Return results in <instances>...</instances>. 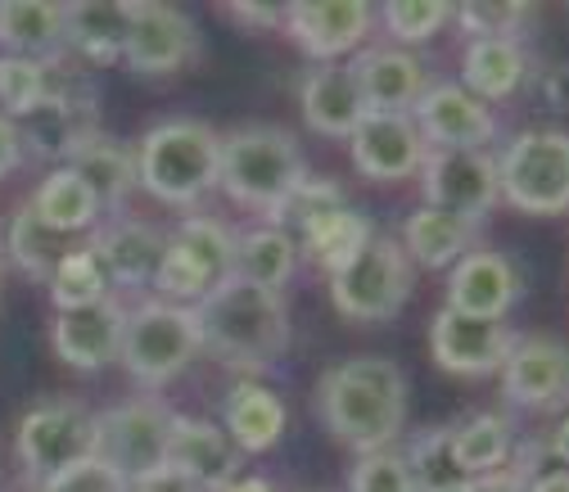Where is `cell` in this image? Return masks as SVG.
Wrapping results in <instances>:
<instances>
[{
    "label": "cell",
    "mask_w": 569,
    "mask_h": 492,
    "mask_svg": "<svg viewBox=\"0 0 569 492\" xmlns=\"http://www.w3.org/2000/svg\"><path fill=\"white\" fill-rule=\"evenodd\" d=\"M317 415L358 456L385 452L407 430V375L389 358H348L317 380Z\"/></svg>",
    "instance_id": "6da1fadb"
},
{
    "label": "cell",
    "mask_w": 569,
    "mask_h": 492,
    "mask_svg": "<svg viewBox=\"0 0 569 492\" xmlns=\"http://www.w3.org/2000/svg\"><path fill=\"white\" fill-rule=\"evenodd\" d=\"M199 343L231 371L258 375L276 367V358L290 348V308L284 294L258 290L240 275H227L194 303Z\"/></svg>",
    "instance_id": "7a4b0ae2"
},
{
    "label": "cell",
    "mask_w": 569,
    "mask_h": 492,
    "mask_svg": "<svg viewBox=\"0 0 569 492\" xmlns=\"http://www.w3.org/2000/svg\"><path fill=\"white\" fill-rule=\"evenodd\" d=\"M308 177L299 135L271 127V122H249L222 135V168L218 185L253 213L267 218V227L280 222L284 199L295 194V185Z\"/></svg>",
    "instance_id": "3957f363"
},
{
    "label": "cell",
    "mask_w": 569,
    "mask_h": 492,
    "mask_svg": "<svg viewBox=\"0 0 569 492\" xmlns=\"http://www.w3.org/2000/svg\"><path fill=\"white\" fill-rule=\"evenodd\" d=\"M136 185H146L159 203L190 208L222 168V131L199 118H163L136 140Z\"/></svg>",
    "instance_id": "277c9868"
},
{
    "label": "cell",
    "mask_w": 569,
    "mask_h": 492,
    "mask_svg": "<svg viewBox=\"0 0 569 492\" xmlns=\"http://www.w3.org/2000/svg\"><path fill=\"white\" fill-rule=\"evenodd\" d=\"M411 280H416V267L407 262L402 244L376 231L339 271H330V303L343 321L380 325L407 308Z\"/></svg>",
    "instance_id": "5b68a950"
},
{
    "label": "cell",
    "mask_w": 569,
    "mask_h": 492,
    "mask_svg": "<svg viewBox=\"0 0 569 492\" xmlns=\"http://www.w3.org/2000/svg\"><path fill=\"white\" fill-rule=\"evenodd\" d=\"M497 190L516 213L529 218L569 213V131H520L497 159Z\"/></svg>",
    "instance_id": "8992f818"
},
{
    "label": "cell",
    "mask_w": 569,
    "mask_h": 492,
    "mask_svg": "<svg viewBox=\"0 0 569 492\" xmlns=\"http://www.w3.org/2000/svg\"><path fill=\"white\" fill-rule=\"evenodd\" d=\"M199 348L203 343H199L194 308H177L159 299V303H140L127 312L118 362L140 389H163L199 358Z\"/></svg>",
    "instance_id": "52a82bcc"
},
{
    "label": "cell",
    "mask_w": 569,
    "mask_h": 492,
    "mask_svg": "<svg viewBox=\"0 0 569 492\" xmlns=\"http://www.w3.org/2000/svg\"><path fill=\"white\" fill-rule=\"evenodd\" d=\"M14 448H19L23 479L41 488L46 479L63 474L68 465L96 456V415L73 398L41 402L19 420Z\"/></svg>",
    "instance_id": "ba28073f"
},
{
    "label": "cell",
    "mask_w": 569,
    "mask_h": 492,
    "mask_svg": "<svg viewBox=\"0 0 569 492\" xmlns=\"http://www.w3.org/2000/svg\"><path fill=\"white\" fill-rule=\"evenodd\" d=\"M168 430H172V411L154 398L109 406L104 415H96V456L113 474L136 483L168 465Z\"/></svg>",
    "instance_id": "9c48e42d"
},
{
    "label": "cell",
    "mask_w": 569,
    "mask_h": 492,
    "mask_svg": "<svg viewBox=\"0 0 569 492\" xmlns=\"http://www.w3.org/2000/svg\"><path fill=\"white\" fill-rule=\"evenodd\" d=\"M420 194L430 208L483 222L502 190H497V154L488 150H430L420 163Z\"/></svg>",
    "instance_id": "30bf717a"
},
{
    "label": "cell",
    "mask_w": 569,
    "mask_h": 492,
    "mask_svg": "<svg viewBox=\"0 0 569 492\" xmlns=\"http://www.w3.org/2000/svg\"><path fill=\"white\" fill-rule=\"evenodd\" d=\"M199 59V32L190 14L159 0H131V28L122 46V63L140 78H172Z\"/></svg>",
    "instance_id": "8fae6325"
},
{
    "label": "cell",
    "mask_w": 569,
    "mask_h": 492,
    "mask_svg": "<svg viewBox=\"0 0 569 492\" xmlns=\"http://www.w3.org/2000/svg\"><path fill=\"white\" fill-rule=\"evenodd\" d=\"M516 339L520 334H511L507 321H483V317H466V312L439 308L435 321H430V358L448 375L483 380V375L502 371Z\"/></svg>",
    "instance_id": "7c38bea8"
},
{
    "label": "cell",
    "mask_w": 569,
    "mask_h": 492,
    "mask_svg": "<svg viewBox=\"0 0 569 492\" xmlns=\"http://www.w3.org/2000/svg\"><path fill=\"white\" fill-rule=\"evenodd\" d=\"M280 28L308 59L335 63L362 46V37L376 28V10L367 0H295L280 10Z\"/></svg>",
    "instance_id": "4fadbf2b"
},
{
    "label": "cell",
    "mask_w": 569,
    "mask_h": 492,
    "mask_svg": "<svg viewBox=\"0 0 569 492\" xmlns=\"http://www.w3.org/2000/svg\"><path fill=\"white\" fill-rule=\"evenodd\" d=\"M411 122L430 150H488V140L497 135L492 109L461 82H430L411 109Z\"/></svg>",
    "instance_id": "5bb4252c"
},
{
    "label": "cell",
    "mask_w": 569,
    "mask_h": 492,
    "mask_svg": "<svg viewBox=\"0 0 569 492\" xmlns=\"http://www.w3.org/2000/svg\"><path fill=\"white\" fill-rule=\"evenodd\" d=\"M502 393L525 411H565L569 406V343L529 334L502 362Z\"/></svg>",
    "instance_id": "9a60e30c"
},
{
    "label": "cell",
    "mask_w": 569,
    "mask_h": 492,
    "mask_svg": "<svg viewBox=\"0 0 569 492\" xmlns=\"http://www.w3.org/2000/svg\"><path fill=\"white\" fill-rule=\"evenodd\" d=\"M525 294V275L520 267L497 253V249H470L461 262L448 267V299L443 308L483 317V321H507V312Z\"/></svg>",
    "instance_id": "2e32d148"
},
{
    "label": "cell",
    "mask_w": 569,
    "mask_h": 492,
    "mask_svg": "<svg viewBox=\"0 0 569 492\" xmlns=\"http://www.w3.org/2000/svg\"><path fill=\"white\" fill-rule=\"evenodd\" d=\"M348 154L367 181H407L420 172L430 145L416 131L411 113H367L348 135Z\"/></svg>",
    "instance_id": "e0dca14e"
},
{
    "label": "cell",
    "mask_w": 569,
    "mask_h": 492,
    "mask_svg": "<svg viewBox=\"0 0 569 492\" xmlns=\"http://www.w3.org/2000/svg\"><path fill=\"white\" fill-rule=\"evenodd\" d=\"M122 325H127V308L109 294V299H100L91 308L54 312L50 348H54V358L63 367H73V371H100V367L118 362Z\"/></svg>",
    "instance_id": "ac0fdd59"
},
{
    "label": "cell",
    "mask_w": 569,
    "mask_h": 492,
    "mask_svg": "<svg viewBox=\"0 0 569 492\" xmlns=\"http://www.w3.org/2000/svg\"><path fill=\"white\" fill-rule=\"evenodd\" d=\"M348 68L358 78L367 113H411L416 100L430 91V68L402 46H367Z\"/></svg>",
    "instance_id": "d6986e66"
},
{
    "label": "cell",
    "mask_w": 569,
    "mask_h": 492,
    "mask_svg": "<svg viewBox=\"0 0 569 492\" xmlns=\"http://www.w3.org/2000/svg\"><path fill=\"white\" fill-rule=\"evenodd\" d=\"M109 280V290H154V275L168 249V235L150 222H136V218H118L113 227L96 231L87 244Z\"/></svg>",
    "instance_id": "ffe728a7"
},
{
    "label": "cell",
    "mask_w": 569,
    "mask_h": 492,
    "mask_svg": "<svg viewBox=\"0 0 569 492\" xmlns=\"http://www.w3.org/2000/svg\"><path fill=\"white\" fill-rule=\"evenodd\" d=\"M168 465L177 474H186L190 483H199L203 492H218L231 479H240V448L227 439L222 425L199 415H172L168 430Z\"/></svg>",
    "instance_id": "44dd1931"
},
{
    "label": "cell",
    "mask_w": 569,
    "mask_h": 492,
    "mask_svg": "<svg viewBox=\"0 0 569 492\" xmlns=\"http://www.w3.org/2000/svg\"><path fill=\"white\" fill-rule=\"evenodd\" d=\"M299 109H303V122L330 140H348L352 127L367 118V100L348 63H317L299 87Z\"/></svg>",
    "instance_id": "7402d4cb"
},
{
    "label": "cell",
    "mask_w": 569,
    "mask_h": 492,
    "mask_svg": "<svg viewBox=\"0 0 569 492\" xmlns=\"http://www.w3.org/2000/svg\"><path fill=\"white\" fill-rule=\"evenodd\" d=\"M479 240V222L470 218H457V213H443V208H430L420 203L416 213L402 222V253L411 267H425V271H443L452 262H461Z\"/></svg>",
    "instance_id": "603a6c76"
},
{
    "label": "cell",
    "mask_w": 569,
    "mask_h": 492,
    "mask_svg": "<svg viewBox=\"0 0 569 492\" xmlns=\"http://www.w3.org/2000/svg\"><path fill=\"white\" fill-rule=\"evenodd\" d=\"M59 168L73 172L96 194L100 213H104V208H122V199L136 190V154L122 145V140H113L104 131H91Z\"/></svg>",
    "instance_id": "cb8c5ba5"
},
{
    "label": "cell",
    "mask_w": 569,
    "mask_h": 492,
    "mask_svg": "<svg viewBox=\"0 0 569 492\" xmlns=\"http://www.w3.org/2000/svg\"><path fill=\"white\" fill-rule=\"evenodd\" d=\"M131 28V0H82L63 6V46L87 63H118Z\"/></svg>",
    "instance_id": "d4e9b609"
},
{
    "label": "cell",
    "mask_w": 569,
    "mask_h": 492,
    "mask_svg": "<svg viewBox=\"0 0 569 492\" xmlns=\"http://www.w3.org/2000/svg\"><path fill=\"white\" fill-rule=\"evenodd\" d=\"M222 430L240 452H271L284 434V402L258 384V380H240L227 393V411H222Z\"/></svg>",
    "instance_id": "484cf974"
},
{
    "label": "cell",
    "mask_w": 569,
    "mask_h": 492,
    "mask_svg": "<svg viewBox=\"0 0 569 492\" xmlns=\"http://www.w3.org/2000/svg\"><path fill=\"white\" fill-rule=\"evenodd\" d=\"M529 82V50L520 41H466L461 87L483 104L507 100Z\"/></svg>",
    "instance_id": "4316f807"
},
{
    "label": "cell",
    "mask_w": 569,
    "mask_h": 492,
    "mask_svg": "<svg viewBox=\"0 0 569 492\" xmlns=\"http://www.w3.org/2000/svg\"><path fill=\"white\" fill-rule=\"evenodd\" d=\"M299 271V244L284 227H258V231H244L236 235V267L231 275L249 280L258 290H284Z\"/></svg>",
    "instance_id": "83f0119b"
},
{
    "label": "cell",
    "mask_w": 569,
    "mask_h": 492,
    "mask_svg": "<svg viewBox=\"0 0 569 492\" xmlns=\"http://www.w3.org/2000/svg\"><path fill=\"white\" fill-rule=\"evenodd\" d=\"M0 46L19 59H54L63 46V6L46 0H6L0 6Z\"/></svg>",
    "instance_id": "f1b7e54d"
},
{
    "label": "cell",
    "mask_w": 569,
    "mask_h": 492,
    "mask_svg": "<svg viewBox=\"0 0 569 492\" xmlns=\"http://www.w3.org/2000/svg\"><path fill=\"white\" fill-rule=\"evenodd\" d=\"M452 448H457V461L470 479H488L497 470H507L516 461V425L507 415L497 411H479L461 425H452Z\"/></svg>",
    "instance_id": "f546056e"
},
{
    "label": "cell",
    "mask_w": 569,
    "mask_h": 492,
    "mask_svg": "<svg viewBox=\"0 0 569 492\" xmlns=\"http://www.w3.org/2000/svg\"><path fill=\"white\" fill-rule=\"evenodd\" d=\"M73 253V244H68V235L50 231L41 218H37V208L32 203H19L10 222H6V258L28 275V280H46L50 285V275L54 267Z\"/></svg>",
    "instance_id": "4dcf8cb0"
},
{
    "label": "cell",
    "mask_w": 569,
    "mask_h": 492,
    "mask_svg": "<svg viewBox=\"0 0 569 492\" xmlns=\"http://www.w3.org/2000/svg\"><path fill=\"white\" fill-rule=\"evenodd\" d=\"M371 235H376V231H371L367 213H358L352 203H343V208H335V213L308 222L295 244H299V253H308V262H317V267H326V271H339Z\"/></svg>",
    "instance_id": "1f68e13d"
},
{
    "label": "cell",
    "mask_w": 569,
    "mask_h": 492,
    "mask_svg": "<svg viewBox=\"0 0 569 492\" xmlns=\"http://www.w3.org/2000/svg\"><path fill=\"white\" fill-rule=\"evenodd\" d=\"M168 244L203 275L208 290L222 285V280L231 275V267H236V231L227 222H218V218H186L168 235Z\"/></svg>",
    "instance_id": "d6a6232c"
},
{
    "label": "cell",
    "mask_w": 569,
    "mask_h": 492,
    "mask_svg": "<svg viewBox=\"0 0 569 492\" xmlns=\"http://www.w3.org/2000/svg\"><path fill=\"white\" fill-rule=\"evenodd\" d=\"M28 203L37 208V218H41L50 231H59V235H78V231H91V227L100 222L96 194H91L73 172H63V168H54Z\"/></svg>",
    "instance_id": "836d02e7"
},
{
    "label": "cell",
    "mask_w": 569,
    "mask_h": 492,
    "mask_svg": "<svg viewBox=\"0 0 569 492\" xmlns=\"http://www.w3.org/2000/svg\"><path fill=\"white\" fill-rule=\"evenodd\" d=\"M407 470H411V483L416 492H457L470 483V474L461 470L457 461V448H452V425H435L411 439V448L402 452Z\"/></svg>",
    "instance_id": "e575fe53"
},
{
    "label": "cell",
    "mask_w": 569,
    "mask_h": 492,
    "mask_svg": "<svg viewBox=\"0 0 569 492\" xmlns=\"http://www.w3.org/2000/svg\"><path fill=\"white\" fill-rule=\"evenodd\" d=\"M376 23L389 32L393 46H425L435 41L448 23H452V6L448 0H389L376 10Z\"/></svg>",
    "instance_id": "d590c367"
},
{
    "label": "cell",
    "mask_w": 569,
    "mask_h": 492,
    "mask_svg": "<svg viewBox=\"0 0 569 492\" xmlns=\"http://www.w3.org/2000/svg\"><path fill=\"white\" fill-rule=\"evenodd\" d=\"M50 299H54L59 312L91 308V303L109 299V280H104V271H100V262H96V253H91L87 244L73 249V253H68V258L54 267V275H50Z\"/></svg>",
    "instance_id": "8d00e7d4"
},
{
    "label": "cell",
    "mask_w": 569,
    "mask_h": 492,
    "mask_svg": "<svg viewBox=\"0 0 569 492\" xmlns=\"http://www.w3.org/2000/svg\"><path fill=\"white\" fill-rule=\"evenodd\" d=\"M529 19H533V6H511V0H466V6H452V28H461L466 41H516Z\"/></svg>",
    "instance_id": "74e56055"
},
{
    "label": "cell",
    "mask_w": 569,
    "mask_h": 492,
    "mask_svg": "<svg viewBox=\"0 0 569 492\" xmlns=\"http://www.w3.org/2000/svg\"><path fill=\"white\" fill-rule=\"evenodd\" d=\"M46 100V63L0 54V118L23 122Z\"/></svg>",
    "instance_id": "f35d334b"
},
{
    "label": "cell",
    "mask_w": 569,
    "mask_h": 492,
    "mask_svg": "<svg viewBox=\"0 0 569 492\" xmlns=\"http://www.w3.org/2000/svg\"><path fill=\"white\" fill-rule=\"evenodd\" d=\"M348 492H416L411 483V470L402 461L398 448H385V452H367L358 456L348 474Z\"/></svg>",
    "instance_id": "ab89813d"
},
{
    "label": "cell",
    "mask_w": 569,
    "mask_h": 492,
    "mask_svg": "<svg viewBox=\"0 0 569 492\" xmlns=\"http://www.w3.org/2000/svg\"><path fill=\"white\" fill-rule=\"evenodd\" d=\"M348 199H343V190L330 181V177H303L299 185H295V194L284 199V208H280V222L276 227H284V222H299V231L308 227V222H317V218H326V213H335V208H343Z\"/></svg>",
    "instance_id": "60d3db41"
},
{
    "label": "cell",
    "mask_w": 569,
    "mask_h": 492,
    "mask_svg": "<svg viewBox=\"0 0 569 492\" xmlns=\"http://www.w3.org/2000/svg\"><path fill=\"white\" fill-rule=\"evenodd\" d=\"M41 492H127V479L113 474L100 456H87V461H78V465H68L63 474L46 479Z\"/></svg>",
    "instance_id": "b9f144b4"
},
{
    "label": "cell",
    "mask_w": 569,
    "mask_h": 492,
    "mask_svg": "<svg viewBox=\"0 0 569 492\" xmlns=\"http://www.w3.org/2000/svg\"><path fill=\"white\" fill-rule=\"evenodd\" d=\"M222 14H227L231 23H240V28H253V32H271V28H280V10H276V6H249V0H227Z\"/></svg>",
    "instance_id": "7bdbcfd3"
},
{
    "label": "cell",
    "mask_w": 569,
    "mask_h": 492,
    "mask_svg": "<svg viewBox=\"0 0 569 492\" xmlns=\"http://www.w3.org/2000/svg\"><path fill=\"white\" fill-rule=\"evenodd\" d=\"M127 492H203V488L190 483L186 474H177L172 465H163V470H154V474H146V479L127 483Z\"/></svg>",
    "instance_id": "ee69618b"
},
{
    "label": "cell",
    "mask_w": 569,
    "mask_h": 492,
    "mask_svg": "<svg viewBox=\"0 0 569 492\" xmlns=\"http://www.w3.org/2000/svg\"><path fill=\"white\" fill-rule=\"evenodd\" d=\"M19 163H23V135H19V122L0 118V177H10Z\"/></svg>",
    "instance_id": "f6af8a7d"
},
{
    "label": "cell",
    "mask_w": 569,
    "mask_h": 492,
    "mask_svg": "<svg viewBox=\"0 0 569 492\" xmlns=\"http://www.w3.org/2000/svg\"><path fill=\"white\" fill-rule=\"evenodd\" d=\"M542 91H547V104L551 109H565L569 113V63H556L551 73L542 78Z\"/></svg>",
    "instance_id": "bcb514c9"
},
{
    "label": "cell",
    "mask_w": 569,
    "mask_h": 492,
    "mask_svg": "<svg viewBox=\"0 0 569 492\" xmlns=\"http://www.w3.org/2000/svg\"><path fill=\"white\" fill-rule=\"evenodd\" d=\"M479 492H525V470L511 461L507 470H497V474L479 479Z\"/></svg>",
    "instance_id": "7dc6e473"
},
{
    "label": "cell",
    "mask_w": 569,
    "mask_h": 492,
    "mask_svg": "<svg viewBox=\"0 0 569 492\" xmlns=\"http://www.w3.org/2000/svg\"><path fill=\"white\" fill-rule=\"evenodd\" d=\"M547 448H551V456L569 470V411H565V420H560V425H556V434L547 439Z\"/></svg>",
    "instance_id": "c3c4849f"
},
{
    "label": "cell",
    "mask_w": 569,
    "mask_h": 492,
    "mask_svg": "<svg viewBox=\"0 0 569 492\" xmlns=\"http://www.w3.org/2000/svg\"><path fill=\"white\" fill-rule=\"evenodd\" d=\"M218 492H276V483H267V479H231Z\"/></svg>",
    "instance_id": "681fc988"
},
{
    "label": "cell",
    "mask_w": 569,
    "mask_h": 492,
    "mask_svg": "<svg viewBox=\"0 0 569 492\" xmlns=\"http://www.w3.org/2000/svg\"><path fill=\"white\" fill-rule=\"evenodd\" d=\"M0 285H6V271H0Z\"/></svg>",
    "instance_id": "f907efd6"
}]
</instances>
